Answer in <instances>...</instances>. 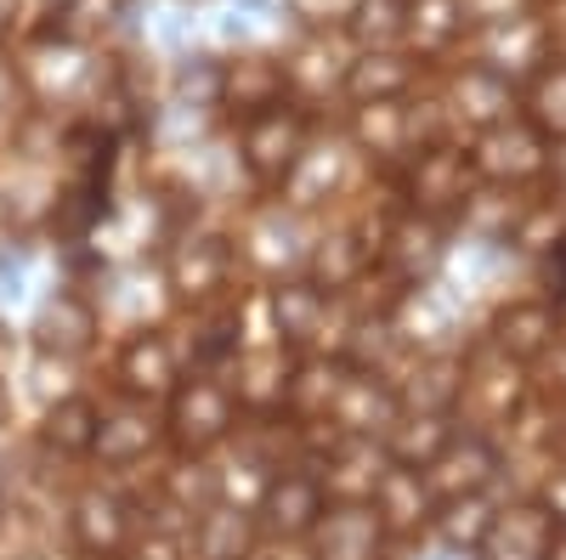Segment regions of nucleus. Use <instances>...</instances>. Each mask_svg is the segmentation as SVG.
Masks as SVG:
<instances>
[{"label": "nucleus", "instance_id": "1", "mask_svg": "<svg viewBox=\"0 0 566 560\" xmlns=\"http://www.w3.org/2000/svg\"><path fill=\"white\" fill-rule=\"evenodd\" d=\"M232 419H239L232 385L210 380V373H193L187 385H176V391H170L165 436H170L187 458H199V453H210L216 442H227V436H232Z\"/></svg>", "mask_w": 566, "mask_h": 560}, {"label": "nucleus", "instance_id": "2", "mask_svg": "<svg viewBox=\"0 0 566 560\" xmlns=\"http://www.w3.org/2000/svg\"><path fill=\"white\" fill-rule=\"evenodd\" d=\"M470 165H476V176L493 181V187H527V181L549 176L555 142H549L544 130H533L527 119H504L493 130H476Z\"/></svg>", "mask_w": 566, "mask_h": 560}, {"label": "nucleus", "instance_id": "3", "mask_svg": "<svg viewBox=\"0 0 566 560\" xmlns=\"http://www.w3.org/2000/svg\"><path fill=\"white\" fill-rule=\"evenodd\" d=\"M306 136H312V119H306L295 103H277V108L244 119L239 159H244V170H250L261 187H283V176H290L295 159L306 154Z\"/></svg>", "mask_w": 566, "mask_h": 560}, {"label": "nucleus", "instance_id": "4", "mask_svg": "<svg viewBox=\"0 0 566 560\" xmlns=\"http://www.w3.org/2000/svg\"><path fill=\"white\" fill-rule=\"evenodd\" d=\"M470 187H476V165H470V148L459 142H431V148H419L413 154V170H408V210L413 215H459L464 199H470Z\"/></svg>", "mask_w": 566, "mask_h": 560}, {"label": "nucleus", "instance_id": "5", "mask_svg": "<svg viewBox=\"0 0 566 560\" xmlns=\"http://www.w3.org/2000/svg\"><path fill=\"white\" fill-rule=\"evenodd\" d=\"M522 362L499 357L493 346H482L476 357H464V385H459V408L470 425H510L515 413H522Z\"/></svg>", "mask_w": 566, "mask_h": 560}, {"label": "nucleus", "instance_id": "6", "mask_svg": "<svg viewBox=\"0 0 566 560\" xmlns=\"http://www.w3.org/2000/svg\"><path fill=\"white\" fill-rule=\"evenodd\" d=\"M232 266H239V250H232L221 232H187V239H176L170 255H165V284L181 300L210 306L232 284Z\"/></svg>", "mask_w": 566, "mask_h": 560}, {"label": "nucleus", "instance_id": "7", "mask_svg": "<svg viewBox=\"0 0 566 560\" xmlns=\"http://www.w3.org/2000/svg\"><path fill=\"white\" fill-rule=\"evenodd\" d=\"M549 57H555V23L538 18V12H522V18H504V23L482 29V68L504 74L510 85L533 80Z\"/></svg>", "mask_w": 566, "mask_h": 560}, {"label": "nucleus", "instance_id": "8", "mask_svg": "<svg viewBox=\"0 0 566 560\" xmlns=\"http://www.w3.org/2000/svg\"><path fill=\"white\" fill-rule=\"evenodd\" d=\"M397 413H402V402H397L391 380L346 368L335 402H328V425H335L340 436H357V442H386V431L397 425Z\"/></svg>", "mask_w": 566, "mask_h": 560}, {"label": "nucleus", "instance_id": "9", "mask_svg": "<svg viewBox=\"0 0 566 560\" xmlns=\"http://www.w3.org/2000/svg\"><path fill=\"white\" fill-rule=\"evenodd\" d=\"M499 471H504L499 447L482 431H464L424 464V487H431V498H470V493H488Z\"/></svg>", "mask_w": 566, "mask_h": 560}, {"label": "nucleus", "instance_id": "10", "mask_svg": "<svg viewBox=\"0 0 566 560\" xmlns=\"http://www.w3.org/2000/svg\"><path fill=\"white\" fill-rule=\"evenodd\" d=\"M283 97H290V74H283V63H277V57H266V52H244V57L221 63L216 108L239 114V119H255V114L277 108Z\"/></svg>", "mask_w": 566, "mask_h": 560}, {"label": "nucleus", "instance_id": "11", "mask_svg": "<svg viewBox=\"0 0 566 560\" xmlns=\"http://www.w3.org/2000/svg\"><path fill=\"white\" fill-rule=\"evenodd\" d=\"M391 329H397L402 346H419V357L453 351V340H459V306H453V295H442L431 284H413L391 306Z\"/></svg>", "mask_w": 566, "mask_h": 560}, {"label": "nucleus", "instance_id": "12", "mask_svg": "<svg viewBox=\"0 0 566 560\" xmlns=\"http://www.w3.org/2000/svg\"><path fill=\"white\" fill-rule=\"evenodd\" d=\"M97 335H103V323H97V306H91L85 295H52V300L40 306L34 329H29L34 351L40 357H57V362L85 357L91 346H97Z\"/></svg>", "mask_w": 566, "mask_h": 560}, {"label": "nucleus", "instance_id": "13", "mask_svg": "<svg viewBox=\"0 0 566 560\" xmlns=\"http://www.w3.org/2000/svg\"><path fill=\"white\" fill-rule=\"evenodd\" d=\"M560 340V317L549 300H510L499 317H493V329H488V346L510 362H544Z\"/></svg>", "mask_w": 566, "mask_h": 560}, {"label": "nucleus", "instance_id": "14", "mask_svg": "<svg viewBox=\"0 0 566 560\" xmlns=\"http://www.w3.org/2000/svg\"><path fill=\"white\" fill-rule=\"evenodd\" d=\"M380 261L397 272V284H402V289L424 284V277H431V272L442 266V221L413 215V210L391 215L386 244H380Z\"/></svg>", "mask_w": 566, "mask_h": 560}, {"label": "nucleus", "instance_id": "15", "mask_svg": "<svg viewBox=\"0 0 566 560\" xmlns=\"http://www.w3.org/2000/svg\"><path fill=\"white\" fill-rule=\"evenodd\" d=\"M323 509H328V493H323V482L306 476V471H283V476H272L266 493H261V516H266V527H272L277 538H306V532H317Z\"/></svg>", "mask_w": 566, "mask_h": 560}, {"label": "nucleus", "instance_id": "16", "mask_svg": "<svg viewBox=\"0 0 566 560\" xmlns=\"http://www.w3.org/2000/svg\"><path fill=\"white\" fill-rule=\"evenodd\" d=\"M69 527H74V549H80V554L114 560V554L125 549V538H130V504H125L119 493H108V487H85V493L74 498Z\"/></svg>", "mask_w": 566, "mask_h": 560}, {"label": "nucleus", "instance_id": "17", "mask_svg": "<svg viewBox=\"0 0 566 560\" xmlns=\"http://www.w3.org/2000/svg\"><path fill=\"white\" fill-rule=\"evenodd\" d=\"M386 442H357V436H340L335 447H328V464H323V493L335 504H368L374 487H380L386 476Z\"/></svg>", "mask_w": 566, "mask_h": 560}, {"label": "nucleus", "instance_id": "18", "mask_svg": "<svg viewBox=\"0 0 566 560\" xmlns=\"http://www.w3.org/2000/svg\"><path fill=\"white\" fill-rule=\"evenodd\" d=\"M91 80V63H85V45H69L57 34H40L29 52H23V85L34 91L40 103H63Z\"/></svg>", "mask_w": 566, "mask_h": 560}, {"label": "nucleus", "instance_id": "19", "mask_svg": "<svg viewBox=\"0 0 566 560\" xmlns=\"http://www.w3.org/2000/svg\"><path fill=\"white\" fill-rule=\"evenodd\" d=\"M459 385H464V357L459 351H431V357H413L402 385H391V391H397L402 413H453Z\"/></svg>", "mask_w": 566, "mask_h": 560}, {"label": "nucleus", "instance_id": "20", "mask_svg": "<svg viewBox=\"0 0 566 560\" xmlns=\"http://www.w3.org/2000/svg\"><path fill=\"white\" fill-rule=\"evenodd\" d=\"M419 80V57L413 52H357L340 74L346 97L363 108V103H402Z\"/></svg>", "mask_w": 566, "mask_h": 560}, {"label": "nucleus", "instance_id": "21", "mask_svg": "<svg viewBox=\"0 0 566 560\" xmlns=\"http://www.w3.org/2000/svg\"><path fill=\"white\" fill-rule=\"evenodd\" d=\"M448 108H453V119H464V125L493 130V125L515 119V85H510L504 74L482 68V63H470V68H459L453 85H448Z\"/></svg>", "mask_w": 566, "mask_h": 560}, {"label": "nucleus", "instance_id": "22", "mask_svg": "<svg viewBox=\"0 0 566 560\" xmlns=\"http://www.w3.org/2000/svg\"><path fill=\"white\" fill-rule=\"evenodd\" d=\"M368 509L380 516L386 532H402V538H408V532H419V527H431L437 498H431V487H424L419 471H408V464H386V476H380V487H374Z\"/></svg>", "mask_w": 566, "mask_h": 560}, {"label": "nucleus", "instance_id": "23", "mask_svg": "<svg viewBox=\"0 0 566 560\" xmlns=\"http://www.w3.org/2000/svg\"><path fill=\"white\" fill-rule=\"evenodd\" d=\"M549 538H555V516L538 498H527V504H510V509L493 516L482 554L488 560H544Z\"/></svg>", "mask_w": 566, "mask_h": 560}, {"label": "nucleus", "instance_id": "24", "mask_svg": "<svg viewBox=\"0 0 566 560\" xmlns=\"http://www.w3.org/2000/svg\"><path fill=\"white\" fill-rule=\"evenodd\" d=\"M386 527L368 504H335L317 521V560H380Z\"/></svg>", "mask_w": 566, "mask_h": 560}, {"label": "nucleus", "instance_id": "25", "mask_svg": "<svg viewBox=\"0 0 566 560\" xmlns=\"http://www.w3.org/2000/svg\"><path fill=\"white\" fill-rule=\"evenodd\" d=\"M119 380H125V391H130L136 402H159V397H170L176 380H181L170 340H165L159 329H142V335L119 351Z\"/></svg>", "mask_w": 566, "mask_h": 560}, {"label": "nucleus", "instance_id": "26", "mask_svg": "<svg viewBox=\"0 0 566 560\" xmlns=\"http://www.w3.org/2000/svg\"><path fill=\"white\" fill-rule=\"evenodd\" d=\"M272 323H277L283 351H312V346H323V329H328V295L312 289V284H277L272 289Z\"/></svg>", "mask_w": 566, "mask_h": 560}, {"label": "nucleus", "instance_id": "27", "mask_svg": "<svg viewBox=\"0 0 566 560\" xmlns=\"http://www.w3.org/2000/svg\"><path fill=\"white\" fill-rule=\"evenodd\" d=\"M154 442H159L154 408L130 397V402L97 413V447H91V453H103V464H136V458H148Z\"/></svg>", "mask_w": 566, "mask_h": 560}, {"label": "nucleus", "instance_id": "28", "mask_svg": "<svg viewBox=\"0 0 566 560\" xmlns=\"http://www.w3.org/2000/svg\"><path fill=\"white\" fill-rule=\"evenodd\" d=\"M244 255L261 266V272H290L306 261V244H301V221L295 210L283 204H266L250 215V232H244Z\"/></svg>", "mask_w": 566, "mask_h": 560}, {"label": "nucleus", "instance_id": "29", "mask_svg": "<svg viewBox=\"0 0 566 560\" xmlns=\"http://www.w3.org/2000/svg\"><path fill=\"white\" fill-rule=\"evenodd\" d=\"M453 436H459V413H397V425L386 431V458L424 471Z\"/></svg>", "mask_w": 566, "mask_h": 560}, {"label": "nucleus", "instance_id": "30", "mask_svg": "<svg viewBox=\"0 0 566 560\" xmlns=\"http://www.w3.org/2000/svg\"><path fill=\"white\" fill-rule=\"evenodd\" d=\"M352 142L374 159H402V154H419L413 142V108L408 103H363L352 114Z\"/></svg>", "mask_w": 566, "mask_h": 560}, {"label": "nucleus", "instance_id": "31", "mask_svg": "<svg viewBox=\"0 0 566 560\" xmlns=\"http://www.w3.org/2000/svg\"><path fill=\"white\" fill-rule=\"evenodd\" d=\"M374 255H380V250L363 244L357 232H328V239H317V250H306L312 289H352V284H363Z\"/></svg>", "mask_w": 566, "mask_h": 560}, {"label": "nucleus", "instance_id": "32", "mask_svg": "<svg viewBox=\"0 0 566 560\" xmlns=\"http://www.w3.org/2000/svg\"><path fill=\"white\" fill-rule=\"evenodd\" d=\"M250 549H255V521L239 504L216 498L193 527V560H250Z\"/></svg>", "mask_w": 566, "mask_h": 560}, {"label": "nucleus", "instance_id": "33", "mask_svg": "<svg viewBox=\"0 0 566 560\" xmlns=\"http://www.w3.org/2000/svg\"><path fill=\"white\" fill-rule=\"evenodd\" d=\"M340 176H346V154L335 148V142H306V154L295 159V170L283 176V193H290V210H312V204H323L328 193L340 187Z\"/></svg>", "mask_w": 566, "mask_h": 560}, {"label": "nucleus", "instance_id": "34", "mask_svg": "<svg viewBox=\"0 0 566 560\" xmlns=\"http://www.w3.org/2000/svg\"><path fill=\"white\" fill-rule=\"evenodd\" d=\"M290 357H283V346H266V351H244L239 357V391H232V402H250L255 413H272L283 408V391H290Z\"/></svg>", "mask_w": 566, "mask_h": 560}, {"label": "nucleus", "instance_id": "35", "mask_svg": "<svg viewBox=\"0 0 566 560\" xmlns=\"http://www.w3.org/2000/svg\"><path fill=\"white\" fill-rule=\"evenodd\" d=\"M522 119L533 125V130H544L549 142H566V52H555L533 80H527V91H522Z\"/></svg>", "mask_w": 566, "mask_h": 560}, {"label": "nucleus", "instance_id": "36", "mask_svg": "<svg viewBox=\"0 0 566 560\" xmlns=\"http://www.w3.org/2000/svg\"><path fill=\"white\" fill-rule=\"evenodd\" d=\"M346 380V362H328V357H306L290 368V391H283V408L295 419H328V402H335Z\"/></svg>", "mask_w": 566, "mask_h": 560}, {"label": "nucleus", "instance_id": "37", "mask_svg": "<svg viewBox=\"0 0 566 560\" xmlns=\"http://www.w3.org/2000/svg\"><path fill=\"white\" fill-rule=\"evenodd\" d=\"M527 199H515V187H470V199H464V232L470 239H482V244H510V232H515V215H522Z\"/></svg>", "mask_w": 566, "mask_h": 560}, {"label": "nucleus", "instance_id": "38", "mask_svg": "<svg viewBox=\"0 0 566 560\" xmlns=\"http://www.w3.org/2000/svg\"><path fill=\"white\" fill-rule=\"evenodd\" d=\"M464 34V12L459 0H408V52L424 63L448 52V45Z\"/></svg>", "mask_w": 566, "mask_h": 560}, {"label": "nucleus", "instance_id": "39", "mask_svg": "<svg viewBox=\"0 0 566 560\" xmlns=\"http://www.w3.org/2000/svg\"><path fill=\"white\" fill-rule=\"evenodd\" d=\"M346 29L357 52H408V0H363Z\"/></svg>", "mask_w": 566, "mask_h": 560}, {"label": "nucleus", "instance_id": "40", "mask_svg": "<svg viewBox=\"0 0 566 560\" xmlns=\"http://www.w3.org/2000/svg\"><path fill=\"white\" fill-rule=\"evenodd\" d=\"M493 516H499L493 498H488V493H470V498H442L437 516H431V527H437L442 543L459 554V549H482V543H488Z\"/></svg>", "mask_w": 566, "mask_h": 560}, {"label": "nucleus", "instance_id": "41", "mask_svg": "<svg viewBox=\"0 0 566 560\" xmlns=\"http://www.w3.org/2000/svg\"><path fill=\"white\" fill-rule=\"evenodd\" d=\"M40 442L52 447V453H91V447H97V402L57 397L52 408H45Z\"/></svg>", "mask_w": 566, "mask_h": 560}, {"label": "nucleus", "instance_id": "42", "mask_svg": "<svg viewBox=\"0 0 566 560\" xmlns=\"http://www.w3.org/2000/svg\"><path fill=\"white\" fill-rule=\"evenodd\" d=\"M119 18H125V0H57L45 34H57L69 45H91V40H103Z\"/></svg>", "mask_w": 566, "mask_h": 560}, {"label": "nucleus", "instance_id": "43", "mask_svg": "<svg viewBox=\"0 0 566 560\" xmlns=\"http://www.w3.org/2000/svg\"><path fill=\"white\" fill-rule=\"evenodd\" d=\"M510 244H515V250H533V255L566 250V210H560L555 199H527L522 215H515Z\"/></svg>", "mask_w": 566, "mask_h": 560}, {"label": "nucleus", "instance_id": "44", "mask_svg": "<svg viewBox=\"0 0 566 560\" xmlns=\"http://www.w3.org/2000/svg\"><path fill=\"white\" fill-rule=\"evenodd\" d=\"M165 498L176 509H187V516H205V509L221 498V476L210 471V464H199V458H181L176 471L165 476Z\"/></svg>", "mask_w": 566, "mask_h": 560}, {"label": "nucleus", "instance_id": "45", "mask_svg": "<svg viewBox=\"0 0 566 560\" xmlns=\"http://www.w3.org/2000/svg\"><path fill=\"white\" fill-rule=\"evenodd\" d=\"M216 91H221V63H210V57H187L181 68H176V108H199V114H210L216 108Z\"/></svg>", "mask_w": 566, "mask_h": 560}, {"label": "nucleus", "instance_id": "46", "mask_svg": "<svg viewBox=\"0 0 566 560\" xmlns=\"http://www.w3.org/2000/svg\"><path fill=\"white\" fill-rule=\"evenodd\" d=\"M357 7H363V0H290V12L306 29H340V23H352Z\"/></svg>", "mask_w": 566, "mask_h": 560}, {"label": "nucleus", "instance_id": "47", "mask_svg": "<svg viewBox=\"0 0 566 560\" xmlns=\"http://www.w3.org/2000/svg\"><path fill=\"white\" fill-rule=\"evenodd\" d=\"M459 12H464V23L493 29V23H504V18H522V12H533V0H459Z\"/></svg>", "mask_w": 566, "mask_h": 560}, {"label": "nucleus", "instance_id": "48", "mask_svg": "<svg viewBox=\"0 0 566 560\" xmlns=\"http://www.w3.org/2000/svg\"><path fill=\"white\" fill-rule=\"evenodd\" d=\"M250 560H317V554H306L295 538H272L266 549H250Z\"/></svg>", "mask_w": 566, "mask_h": 560}, {"label": "nucleus", "instance_id": "49", "mask_svg": "<svg viewBox=\"0 0 566 560\" xmlns=\"http://www.w3.org/2000/svg\"><path fill=\"white\" fill-rule=\"evenodd\" d=\"M549 516H555V527H566V471H555L549 476V487H544V498H538Z\"/></svg>", "mask_w": 566, "mask_h": 560}, {"label": "nucleus", "instance_id": "50", "mask_svg": "<svg viewBox=\"0 0 566 560\" xmlns=\"http://www.w3.org/2000/svg\"><path fill=\"white\" fill-rule=\"evenodd\" d=\"M125 560H181V549L170 543V538H148L136 554H125Z\"/></svg>", "mask_w": 566, "mask_h": 560}, {"label": "nucleus", "instance_id": "51", "mask_svg": "<svg viewBox=\"0 0 566 560\" xmlns=\"http://www.w3.org/2000/svg\"><path fill=\"white\" fill-rule=\"evenodd\" d=\"M544 362H549V385H555V391H566V335L555 340V351H549Z\"/></svg>", "mask_w": 566, "mask_h": 560}, {"label": "nucleus", "instance_id": "52", "mask_svg": "<svg viewBox=\"0 0 566 560\" xmlns=\"http://www.w3.org/2000/svg\"><path fill=\"white\" fill-rule=\"evenodd\" d=\"M7 509H12V476H7V464H0V521H7Z\"/></svg>", "mask_w": 566, "mask_h": 560}, {"label": "nucleus", "instance_id": "53", "mask_svg": "<svg viewBox=\"0 0 566 560\" xmlns=\"http://www.w3.org/2000/svg\"><path fill=\"white\" fill-rule=\"evenodd\" d=\"M549 306H555V317H560V335H566V277L555 284V295H549Z\"/></svg>", "mask_w": 566, "mask_h": 560}, {"label": "nucleus", "instance_id": "54", "mask_svg": "<svg viewBox=\"0 0 566 560\" xmlns=\"http://www.w3.org/2000/svg\"><path fill=\"white\" fill-rule=\"evenodd\" d=\"M544 560H566V527H555V538H549V549H544Z\"/></svg>", "mask_w": 566, "mask_h": 560}, {"label": "nucleus", "instance_id": "55", "mask_svg": "<svg viewBox=\"0 0 566 560\" xmlns=\"http://www.w3.org/2000/svg\"><path fill=\"white\" fill-rule=\"evenodd\" d=\"M18 7H23V0H0V34H7V29H12V18H18Z\"/></svg>", "mask_w": 566, "mask_h": 560}, {"label": "nucleus", "instance_id": "56", "mask_svg": "<svg viewBox=\"0 0 566 560\" xmlns=\"http://www.w3.org/2000/svg\"><path fill=\"white\" fill-rule=\"evenodd\" d=\"M7 425H12V397H7V385H0V436H7Z\"/></svg>", "mask_w": 566, "mask_h": 560}, {"label": "nucleus", "instance_id": "57", "mask_svg": "<svg viewBox=\"0 0 566 560\" xmlns=\"http://www.w3.org/2000/svg\"><path fill=\"white\" fill-rule=\"evenodd\" d=\"M555 176H560V187H566V142H560V154H555V165H549Z\"/></svg>", "mask_w": 566, "mask_h": 560}, {"label": "nucleus", "instance_id": "58", "mask_svg": "<svg viewBox=\"0 0 566 560\" xmlns=\"http://www.w3.org/2000/svg\"><path fill=\"white\" fill-rule=\"evenodd\" d=\"M442 560H464V554H442Z\"/></svg>", "mask_w": 566, "mask_h": 560}, {"label": "nucleus", "instance_id": "59", "mask_svg": "<svg viewBox=\"0 0 566 560\" xmlns=\"http://www.w3.org/2000/svg\"><path fill=\"white\" fill-rule=\"evenodd\" d=\"M0 221H7V204H0Z\"/></svg>", "mask_w": 566, "mask_h": 560}, {"label": "nucleus", "instance_id": "60", "mask_svg": "<svg viewBox=\"0 0 566 560\" xmlns=\"http://www.w3.org/2000/svg\"><path fill=\"white\" fill-rule=\"evenodd\" d=\"M555 7H560V0H555Z\"/></svg>", "mask_w": 566, "mask_h": 560}]
</instances>
